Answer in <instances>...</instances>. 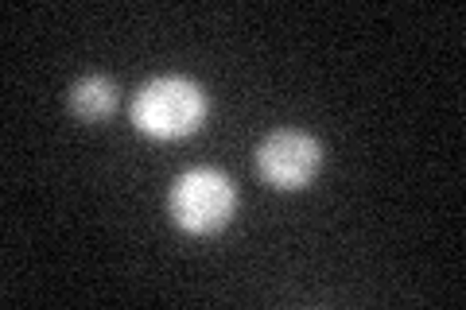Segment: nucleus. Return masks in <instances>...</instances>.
<instances>
[{"label":"nucleus","instance_id":"nucleus-1","mask_svg":"<svg viewBox=\"0 0 466 310\" xmlns=\"http://www.w3.org/2000/svg\"><path fill=\"white\" fill-rule=\"evenodd\" d=\"M207 90L183 74L152 78L133 101V125L152 140H179L207 121Z\"/></svg>","mask_w":466,"mask_h":310},{"label":"nucleus","instance_id":"nucleus-2","mask_svg":"<svg viewBox=\"0 0 466 310\" xmlns=\"http://www.w3.org/2000/svg\"><path fill=\"white\" fill-rule=\"evenodd\" d=\"M167 205H171V221L183 233L207 237V233L229 225L233 210H238V186L218 167H191L175 179Z\"/></svg>","mask_w":466,"mask_h":310},{"label":"nucleus","instance_id":"nucleus-3","mask_svg":"<svg viewBox=\"0 0 466 310\" xmlns=\"http://www.w3.org/2000/svg\"><path fill=\"white\" fill-rule=\"evenodd\" d=\"M257 167L276 190H299L323 167V144L303 128H276L257 147Z\"/></svg>","mask_w":466,"mask_h":310},{"label":"nucleus","instance_id":"nucleus-4","mask_svg":"<svg viewBox=\"0 0 466 310\" xmlns=\"http://www.w3.org/2000/svg\"><path fill=\"white\" fill-rule=\"evenodd\" d=\"M116 109V82L106 74H90L70 85V113L82 116V121H106Z\"/></svg>","mask_w":466,"mask_h":310}]
</instances>
